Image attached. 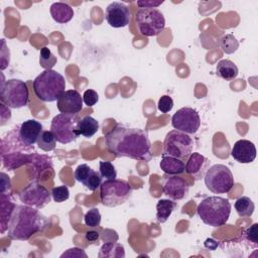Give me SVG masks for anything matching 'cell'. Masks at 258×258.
I'll list each match as a JSON object with an SVG mask.
<instances>
[{
  "instance_id": "cell-15",
  "label": "cell",
  "mask_w": 258,
  "mask_h": 258,
  "mask_svg": "<svg viewBox=\"0 0 258 258\" xmlns=\"http://www.w3.org/2000/svg\"><path fill=\"white\" fill-rule=\"evenodd\" d=\"M83 97L77 90H68L56 101L57 109L60 113L77 114L83 109Z\"/></svg>"
},
{
  "instance_id": "cell-26",
  "label": "cell",
  "mask_w": 258,
  "mask_h": 258,
  "mask_svg": "<svg viewBox=\"0 0 258 258\" xmlns=\"http://www.w3.org/2000/svg\"><path fill=\"white\" fill-rule=\"evenodd\" d=\"M177 205L172 200H159L156 204V220L158 223H165Z\"/></svg>"
},
{
  "instance_id": "cell-24",
  "label": "cell",
  "mask_w": 258,
  "mask_h": 258,
  "mask_svg": "<svg viewBox=\"0 0 258 258\" xmlns=\"http://www.w3.org/2000/svg\"><path fill=\"white\" fill-rule=\"evenodd\" d=\"M16 205L12 203L9 195L1 194V233L8 229V223Z\"/></svg>"
},
{
  "instance_id": "cell-36",
  "label": "cell",
  "mask_w": 258,
  "mask_h": 258,
  "mask_svg": "<svg viewBox=\"0 0 258 258\" xmlns=\"http://www.w3.org/2000/svg\"><path fill=\"white\" fill-rule=\"evenodd\" d=\"M99 100V95L96 91L88 89L84 92L83 95V102L88 106V107H93Z\"/></svg>"
},
{
  "instance_id": "cell-17",
  "label": "cell",
  "mask_w": 258,
  "mask_h": 258,
  "mask_svg": "<svg viewBox=\"0 0 258 258\" xmlns=\"http://www.w3.org/2000/svg\"><path fill=\"white\" fill-rule=\"evenodd\" d=\"M75 178L92 191L100 187L102 183V176L100 172L94 170L86 163L80 164L76 168Z\"/></svg>"
},
{
  "instance_id": "cell-37",
  "label": "cell",
  "mask_w": 258,
  "mask_h": 258,
  "mask_svg": "<svg viewBox=\"0 0 258 258\" xmlns=\"http://www.w3.org/2000/svg\"><path fill=\"white\" fill-rule=\"evenodd\" d=\"M60 257H85L87 258V254L83 249L74 247L71 249H68V251L63 252Z\"/></svg>"
},
{
  "instance_id": "cell-6",
  "label": "cell",
  "mask_w": 258,
  "mask_h": 258,
  "mask_svg": "<svg viewBox=\"0 0 258 258\" xmlns=\"http://www.w3.org/2000/svg\"><path fill=\"white\" fill-rule=\"evenodd\" d=\"M194 145V139L189 134L174 129L169 131L164 138L162 154L184 160L192 153Z\"/></svg>"
},
{
  "instance_id": "cell-38",
  "label": "cell",
  "mask_w": 258,
  "mask_h": 258,
  "mask_svg": "<svg viewBox=\"0 0 258 258\" xmlns=\"http://www.w3.org/2000/svg\"><path fill=\"white\" fill-rule=\"evenodd\" d=\"M163 3V0L161 1H153V0H139L137 1V5L140 8H155L158 7Z\"/></svg>"
},
{
  "instance_id": "cell-8",
  "label": "cell",
  "mask_w": 258,
  "mask_h": 258,
  "mask_svg": "<svg viewBox=\"0 0 258 258\" xmlns=\"http://www.w3.org/2000/svg\"><path fill=\"white\" fill-rule=\"evenodd\" d=\"M204 179L207 188L213 194H227L234 186V176L231 169L220 163L209 167Z\"/></svg>"
},
{
  "instance_id": "cell-25",
  "label": "cell",
  "mask_w": 258,
  "mask_h": 258,
  "mask_svg": "<svg viewBox=\"0 0 258 258\" xmlns=\"http://www.w3.org/2000/svg\"><path fill=\"white\" fill-rule=\"evenodd\" d=\"M98 256L99 258H124V246L115 242H106L101 246Z\"/></svg>"
},
{
  "instance_id": "cell-32",
  "label": "cell",
  "mask_w": 258,
  "mask_h": 258,
  "mask_svg": "<svg viewBox=\"0 0 258 258\" xmlns=\"http://www.w3.org/2000/svg\"><path fill=\"white\" fill-rule=\"evenodd\" d=\"M84 222L86 226L90 228H96L100 226L101 223V214L97 208L90 209L84 216Z\"/></svg>"
},
{
  "instance_id": "cell-39",
  "label": "cell",
  "mask_w": 258,
  "mask_h": 258,
  "mask_svg": "<svg viewBox=\"0 0 258 258\" xmlns=\"http://www.w3.org/2000/svg\"><path fill=\"white\" fill-rule=\"evenodd\" d=\"M99 238H100V234L95 230H90L85 234V239L88 242H98Z\"/></svg>"
},
{
  "instance_id": "cell-12",
  "label": "cell",
  "mask_w": 258,
  "mask_h": 258,
  "mask_svg": "<svg viewBox=\"0 0 258 258\" xmlns=\"http://www.w3.org/2000/svg\"><path fill=\"white\" fill-rule=\"evenodd\" d=\"M19 199L24 205L42 209L49 204L51 192L44 185L38 182H31L20 191Z\"/></svg>"
},
{
  "instance_id": "cell-5",
  "label": "cell",
  "mask_w": 258,
  "mask_h": 258,
  "mask_svg": "<svg viewBox=\"0 0 258 258\" xmlns=\"http://www.w3.org/2000/svg\"><path fill=\"white\" fill-rule=\"evenodd\" d=\"M132 195V187L123 179H107L100 185L101 203L106 207H117L124 204Z\"/></svg>"
},
{
  "instance_id": "cell-21",
  "label": "cell",
  "mask_w": 258,
  "mask_h": 258,
  "mask_svg": "<svg viewBox=\"0 0 258 258\" xmlns=\"http://www.w3.org/2000/svg\"><path fill=\"white\" fill-rule=\"evenodd\" d=\"M159 166L164 173L169 175H177L183 173L185 168V164L182 160L164 154L161 156Z\"/></svg>"
},
{
  "instance_id": "cell-28",
  "label": "cell",
  "mask_w": 258,
  "mask_h": 258,
  "mask_svg": "<svg viewBox=\"0 0 258 258\" xmlns=\"http://www.w3.org/2000/svg\"><path fill=\"white\" fill-rule=\"evenodd\" d=\"M55 145H56V139L53 133L50 130L42 131L37 140L38 148H40L45 152H49L55 148Z\"/></svg>"
},
{
  "instance_id": "cell-1",
  "label": "cell",
  "mask_w": 258,
  "mask_h": 258,
  "mask_svg": "<svg viewBox=\"0 0 258 258\" xmlns=\"http://www.w3.org/2000/svg\"><path fill=\"white\" fill-rule=\"evenodd\" d=\"M108 150L117 157L148 162L152 158L151 142L145 130L117 124L105 135Z\"/></svg>"
},
{
  "instance_id": "cell-31",
  "label": "cell",
  "mask_w": 258,
  "mask_h": 258,
  "mask_svg": "<svg viewBox=\"0 0 258 258\" xmlns=\"http://www.w3.org/2000/svg\"><path fill=\"white\" fill-rule=\"evenodd\" d=\"M99 172L105 180L114 179L117 176V171L115 166L110 161H100L99 162Z\"/></svg>"
},
{
  "instance_id": "cell-10",
  "label": "cell",
  "mask_w": 258,
  "mask_h": 258,
  "mask_svg": "<svg viewBox=\"0 0 258 258\" xmlns=\"http://www.w3.org/2000/svg\"><path fill=\"white\" fill-rule=\"evenodd\" d=\"M79 117L77 114L60 113L51 120L50 131L55 136L57 142L68 144L75 141L79 137L77 130Z\"/></svg>"
},
{
  "instance_id": "cell-29",
  "label": "cell",
  "mask_w": 258,
  "mask_h": 258,
  "mask_svg": "<svg viewBox=\"0 0 258 258\" xmlns=\"http://www.w3.org/2000/svg\"><path fill=\"white\" fill-rule=\"evenodd\" d=\"M56 61V56L51 52V50L47 46H43L40 49L39 63L44 70H51L55 66Z\"/></svg>"
},
{
  "instance_id": "cell-13",
  "label": "cell",
  "mask_w": 258,
  "mask_h": 258,
  "mask_svg": "<svg viewBox=\"0 0 258 258\" xmlns=\"http://www.w3.org/2000/svg\"><path fill=\"white\" fill-rule=\"evenodd\" d=\"M131 12L127 5L122 2H112L105 10V19L114 28H122L129 24Z\"/></svg>"
},
{
  "instance_id": "cell-23",
  "label": "cell",
  "mask_w": 258,
  "mask_h": 258,
  "mask_svg": "<svg viewBox=\"0 0 258 258\" xmlns=\"http://www.w3.org/2000/svg\"><path fill=\"white\" fill-rule=\"evenodd\" d=\"M77 130L79 135L90 138L95 135L99 130V122L92 116H84L82 119L79 120Z\"/></svg>"
},
{
  "instance_id": "cell-16",
  "label": "cell",
  "mask_w": 258,
  "mask_h": 258,
  "mask_svg": "<svg viewBox=\"0 0 258 258\" xmlns=\"http://www.w3.org/2000/svg\"><path fill=\"white\" fill-rule=\"evenodd\" d=\"M42 124L34 119H29L21 123L18 130L19 140L26 147H30L37 143L42 132Z\"/></svg>"
},
{
  "instance_id": "cell-4",
  "label": "cell",
  "mask_w": 258,
  "mask_h": 258,
  "mask_svg": "<svg viewBox=\"0 0 258 258\" xmlns=\"http://www.w3.org/2000/svg\"><path fill=\"white\" fill-rule=\"evenodd\" d=\"M66 80L53 70H44L33 81L35 96L42 102H54L66 91Z\"/></svg>"
},
{
  "instance_id": "cell-3",
  "label": "cell",
  "mask_w": 258,
  "mask_h": 258,
  "mask_svg": "<svg viewBox=\"0 0 258 258\" xmlns=\"http://www.w3.org/2000/svg\"><path fill=\"white\" fill-rule=\"evenodd\" d=\"M197 213L206 225L215 228L222 227L229 220L231 204L229 200L222 197H208L199 204Z\"/></svg>"
},
{
  "instance_id": "cell-19",
  "label": "cell",
  "mask_w": 258,
  "mask_h": 258,
  "mask_svg": "<svg viewBox=\"0 0 258 258\" xmlns=\"http://www.w3.org/2000/svg\"><path fill=\"white\" fill-rule=\"evenodd\" d=\"M209 163L210 161L206 156L199 152H194L187 158L184 171L196 180H199L205 176Z\"/></svg>"
},
{
  "instance_id": "cell-2",
  "label": "cell",
  "mask_w": 258,
  "mask_h": 258,
  "mask_svg": "<svg viewBox=\"0 0 258 258\" xmlns=\"http://www.w3.org/2000/svg\"><path fill=\"white\" fill-rule=\"evenodd\" d=\"M48 225V220L36 208L16 205L8 223V236L12 240L26 241Z\"/></svg>"
},
{
  "instance_id": "cell-34",
  "label": "cell",
  "mask_w": 258,
  "mask_h": 258,
  "mask_svg": "<svg viewBox=\"0 0 258 258\" xmlns=\"http://www.w3.org/2000/svg\"><path fill=\"white\" fill-rule=\"evenodd\" d=\"M157 108L161 113H168L173 108V100L170 96L163 95L159 98L157 103Z\"/></svg>"
},
{
  "instance_id": "cell-27",
  "label": "cell",
  "mask_w": 258,
  "mask_h": 258,
  "mask_svg": "<svg viewBox=\"0 0 258 258\" xmlns=\"http://www.w3.org/2000/svg\"><path fill=\"white\" fill-rule=\"evenodd\" d=\"M234 207H235L237 214L242 218L251 217L255 210V205H254L253 201L250 198L245 197V196L238 198L235 202Z\"/></svg>"
},
{
  "instance_id": "cell-22",
  "label": "cell",
  "mask_w": 258,
  "mask_h": 258,
  "mask_svg": "<svg viewBox=\"0 0 258 258\" xmlns=\"http://www.w3.org/2000/svg\"><path fill=\"white\" fill-rule=\"evenodd\" d=\"M216 74L218 77L226 80L232 81L237 78L239 74L238 67L230 59H221L216 67Z\"/></svg>"
},
{
  "instance_id": "cell-40",
  "label": "cell",
  "mask_w": 258,
  "mask_h": 258,
  "mask_svg": "<svg viewBox=\"0 0 258 258\" xmlns=\"http://www.w3.org/2000/svg\"><path fill=\"white\" fill-rule=\"evenodd\" d=\"M6 187H10V179L4 172H1V194L5 192Z\"/></svg>"
},
{
  "instance_id": "cell-20",
  "label": "cell",
  "mask_w": 258,
  "mask_h": 258,
  "mask_svg": "<svg viewBox=\"0 0 258 258\" xmlns=\"http://www.w3.org/2000/svg\"><path fill=\"white\" fill-rule=\"evenodd\" d=\"M50 15L57 23H68L74 17L73 8L63 2H54L50 5Z\"/></svg>"
},
{
  "instance_id": "cell-9",
  "label": "cell",
  "mask_w": 258,
  "mask_h": 258,
  "mask_svg": "<svg viewBox=\"0 0 258 258\" xmlns=\"http://www.w3.org/2000/svg\"><path fill=\"white\" fill-rule=\"evenodd\" d=\"M136 24L141 35L157 36L165 28V18L156 8H140L136 13Z\"/></svg>"
},
{
  "instance_id": "cell-33",
  "label": "cell",
  "mask_w": 258,
  "mask_h": 258,
  "mask_svg": "<svg viewBox=\"0 0 258 258\" xmlns=\"http://www.w3.org/2000/svg\"><path fill=\"white\" fill-rule=\"evenodd\" d=\"M51 197L55 203H62L70 198V190L68 186L59 185L52 188Z\"/></svg>"
},
{
  "instance_id": "cell-30",
  "label": "cell",
  "mask_w": 258,
  "mask_h": 258,
  "mask_svg": "<svg viewBox=\"0 0 258 258\" xmlns=\"http://www.w3.org/2000/svg\"><path fill=\"white\" fill-rule=\"evenodd\" d=\"M220 45L225 53L232 54L239 48V41L233 34H226L221 38Z\"/></svg>"
},
{
  "instance_id": "cell-18",
  "label": "cell",
  "mask_w": 258,
  "mask_h": 258,
  "mask_svg": "<svg viewBox=\"0 0 258 258\" xmlns=\"http://www.w3.org/2000/svg\"><path fill=\"white\" fill-rule=\"evenodd\" d=\"M256 147L253 142L247 139H240L235 142L231 155L239 163H250L256 158Z\"/></svg>"
},
{
  "instance_id": "cell-14",
  "label": "cell",
  "mask_w": 258,
  "mask_h": 258,
  "mask_svg": "<svg viewBox=\"0 0 258 258\" xmlns=\"http://www.w3.org/2000/svg\"><path fill=\"white\" fill-rule=\"evenodd\" d=\"M188 183L178 175L165 176L162 181V192L172 201H180L188 194Z\"/></svg>"
},
{
  "instance_id": "cell-11",
  "label": "cell",
  "mask_w": 258,
  "mask_h": 258,
  "mask_svg": "<svg viewBox=\"0 0 258 258\" xmlns=\"http://www.w3.org/2000/svg\"><path fill=\"white\" fill-rule=\"evenodd\" d=\"M171 125L175 130L186 134H195L201 126V118L198 111L190 107L178 109L171 118Z\"/></svg>"
},
{
  "instance_id": "cell-7",
  "label": "cell",
  "mask_w": 258,
  "mask_h": 258,
  "mask_svg": "<svg viewBox=\"0 0 258 258\" xmlns=\"http://www.w3.org/2000/svg\"><path fill=\"white\" fill-rule=\"evenodd\" d=\"M1 102L12 109H19L27 105L29 92L25 82L18 79L2 81L0 91Z\"/></svg>"
},
{
  "instance_id": "cell-35",
  "label": "cell",
  "mask_w": 258,
  "mask_h": 258,
  "mask_svg": "<svg viewBox=\"0 0 258 258\" xmlns=\"http://www.w3.org/2000/svg\"><path fill=\"white\" fill-rule=\"evenodd\" d=\"M257 227L258 224L254 223L252 226H250L249 228H247L244 233H243V237L250 243H252V245L254 247H257L258 245V238H257Z\"/></svg>"
}]
</instances>
